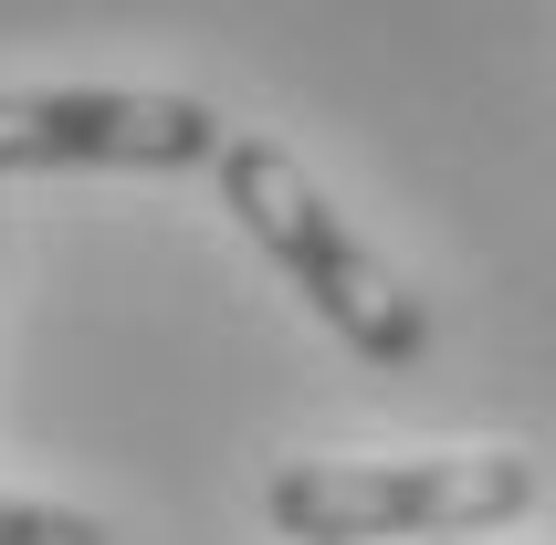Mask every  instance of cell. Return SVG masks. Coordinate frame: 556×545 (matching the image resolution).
Here are the masks:
<instances>
[{
  "mask_svg": "<svg viewBox=\"0 0 556 545\" xmlns=\"http://www.w3.org/2000/svg\"><path fill=\"white\" fill-rule=\"evenodd\" d=\"M220 200H231V220L252 231V252L315 304V326H337L368 367H420L431 357V304L389 272V252L326 200V179H315L283 137L231 126V148H220Z\"/></svg>",
  "mask_w": 556,
  "mask_h": 545,
  "instance_id": "obj_1",
  "label": "cell"
},
{
  "mask_svg": "<svg viewBox=\"0 0 556 545\" xmlns=\"http://www.w3.org/2000/svg\"><path fill=\"white\" fill-rule=\"evenodd\" d=\"M535 515L526 452H431V461H283L263 524L283 545H472Z\"/></svg>",
  "mask_w": 556,
  "mask_h": 545,
  "instance_id": "obj_2",
  "label": "cell"
},
{
  "mask_svg": "<svg viewBox=\"0 0 556 545\" xmlns=\"http://www.w3.org/2000/svg\"><path fill=\"white\" fill-rule=\"evenodd\" d=\"M231 126L200 94H137V85H22L0 94V179L31 168H220Z\"/></svg>",
  "mask_w": 556,
  "mask_h": 545,
  "instance_id": "obj_3",
  "label": "cell"
},
{
  "mask_svg": "<svg viewBox=\"0 0 556 545\" xmlns=\"http://www.w3.org/2000/svg\"><path fill=\"white\" fill-rule=\"evenodd\" d=\"M0 545H116L94 515L74 504H22V493H0Z\"/></svg>",
  "mask_w": 556,
  "mask_h": 545,
  "instance_id": "obj_4",
  "label": "cell"
}]
</instances>
